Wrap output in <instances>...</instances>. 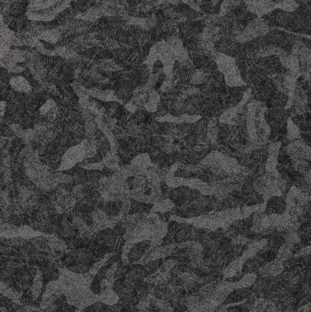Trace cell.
<instances>
[{
  "label": "cell",
  "mask_w": 311,
  "mask_h": 312,
  "mask_svg": "<svg viewBox=\"0 0 311 312\" xmlns=\"http://www.w3.org/2000/svg\"><path fill=\"white\" fill-rule=\"evenodd\" d=\"M11 88L15 91L24 94H32V88L30 83L24 76H14L9 83Z\"/></svg>",
  "instance_id": "10"
},
{
  "label": "cell",
  "mask_w": 311,
  "mask_h": 312,
  "mask_svg": "<svg viewBox=\"0 0 311 312\" xmlns=\"http://www.w3.org/2000/svg\"><path fill=\"white\" fill-rule=\"evenodd\" d=\"M263 39L265 44L282 48L288 54L291 52L293 46L297 41L295 35L276 30L270 31Z\"/></svg>",
  "instance_id": "4"
},
{
  "label": "cell",
  "mask_w": 311,
  "mask_h": 312,
  "mask_svg": "<svg viewBox=\"0 0 311 312\" xmlns=\"http://www.w3.org/2000/svg\"><path fill=\"white\" fill-rule=\"evenodd\" d=\"M279 59L283 67L287 71L286 73L290 74L297 78L299 77L300 75V62L297 57L289 55Z\"/></svg>",
  "instance_id": "8"
},
{
  "label": "cell",
  "mask_w": 311,
  "mask_h": 312,
  "mask_svg": "<svg viewBox=\"0 0 311 312\" xmlns=\"http://www.w3.org/2000/svg\"><path fill=\"white\" fill-rule=\"evenodd\" d=\"M99 296L98 301L108 305H113L118 301V296L111 288L106 289Z\"/></svg>",
  "instance_id": "12"
},
{
  "label": "cell",
  "mask_w": 311,
  "mask_h": 312,
  "mask_svg": "<svg viewBox=\"0 0 311 312\" xmlns=\"http://www.w3.org/2000/svg\"><path fill=\"white\" fill-rule=\"evenodd\" d=\"M44 233L42 232L35 231L32 227L26 225L19 227L18 230V237H22L23 239H32V238L42 236Z\"/></svg>",
  "instance_id": "14"
},
{
  "label": "cell",
  "mask_w": 311,
  "mask_h": 312,
  "mask_svg": "<svg viewBox=\"0 0 311 312\" xmlns=\"http://www.w3.org/2000/svg\"><path fill=\"white\" fill-rule=\"evenodd\" d=\"M245 3L251 13L259 17L269 14L276 8L275 1H249Z\"/></svg>",
  "instance_id": "6"
},
{
  "label": "cell",
  "mask_w": 311,
  "mask_h": 312,
  "mask_svg": "<svg viewBox=\"0 0 311 312\" xmlns=\"http://www.w3.org/2000/svg\"><path fill=\"white\" fill-rule=\"evenodd\" d=\"M215 61L219 71L223 74L226 85L230 88L246 85L242 78L235 59L219 53Z\"/></svg>",
  "instance_id": "3"
},
{
  "label": "cell",
  "mask_w": 311,
  "mask_h": 312,
  "mask_svg": "<svg viewBox=\"0 0 311 312\" xmlns=\"http://www.w3.org/2000/svg\"><path fill=\"white\" fill-rule=\"evenodd\" d=\"M276 7L286 12H293L299 7V4L295 1H275Z\"/></svg>",
  "instance_id": "17"
},
{
  "label": "cell",
  "mask_w": 311,
  "mask_h": 312,
  "mask_svg": "<svg viewBox=\"0 0 311 312\" xmlns=\"http://www.w3.org/2000/svg\"><path fill=\"white\" fill-rule=\"evenodd\" d=\"M40 271L38 270L35 275L31 288L32 295L34 300L39 297L42 287V276Z\"/></svg>",
  "instance_id": "15"
},
{
  "label": "cell",
  "mask_w": 311,
  "mask_h": 312,
  "mask_svg": "<svg viewBox=\"0 0 311 312\" xmlns=\"http://www.w3.org/2000/svg\"><path fill=\"white\" fill-rule=\"evenodd\" d=\"M55 178L56 180L59 184H65L73 182V179L71 176L66 175V174L58 171H55Z\"/></svg>",
  "instance_id": "20"
},
{
  "label": "cell",
  "mask_w": 311,
  "mask_h": 312,
  "mask_svg": "<svg viewBox=\"0 0 311 312\" xmlns=\"http://www.w3.org/2000/svg\"><path fill=\"white\" fill-rule=\"evenodd\" d=\"M284 268V264L281 261L275 259L262 266L258 272L259 275L264 278L275 277L283 272Z\"/></svg>",
  "instance_id": "7"
},
{
  "label": "cell",
  "mask_w": 311,
  "mask_h": 312,
  "mask_svg": "<svg viewBox=\"0 0 311 312\" xmlns=\"http://www.w3.org/2000/svg\"><path fill=\"white\" fill-rule=\"evenodd\" d=\"M86 140L84 139L80 144L68 149L67 153L63 156L62 163L58 170L68 169L86 158Z\"/></svg>",
  "instance_id": "5"
},
{
  "label": "cell",
  "mask_w": 311,
  "mask_h": 312,
  "mask_svg": "<svg viewBox=\"0 0 311 312\" xmlns=\"http://www.w3.org/2000/svg\"><path fill=\"white\" fill-rule=\"evenodd\" d=\"M208 76L209 75L206 73L205 71L200 70V69L196 68L194 71L190 81L191 84H195V85H199V84L205 83L206 80H207Z\"/></svg>",
  "instance_id": "16"
},
{
  "label": "cell",
  "mask_w": 311,
  "mask_h": 312,
  "mask_svg": "<svg viewBox=\"0 0 311 312\" xmlns=\"http://www.w3.org/2000/svg\"><path fill=\"white\" fill-rule=\"evenodd\" d=\"M62 37V33L58 29L53 28L52 30H48L43 32L37 37V39L44 40L46 42L55 44L58 42L60 37Z\"/></svg>",
  "instance_id": "11"
},
{
  "label": "cell",
  "mask_w": 311,
  "mask_h": 312,
  "mask_svg": "<svg viewBox=\"0 0 311 312\" xmlns=\"http://www.w3.org/2000/svg\"><path fill=\"white\" fill-rule=\"evenodd\" d=\"M108 260L103 258L97 262L90 272L83 275L58 268L57 280L48 283L43 296H64L69 304L79 309H84L98 301L99 296L90 290V285L98 271Z\"/></svg>",
  "instance_id": "1"
},
{
  "label": "cell",
  "mask_w": 311,
  "mask_h": 312,
  "mask_svg": "<svg viewBox=\"0 0 311 312\" xmlns=\"http://www.w3.org/2000/svg\"><path fill=\"white\" fill-rule=\"evenodd\" d=\"M286 208V203L282 197L273 196L267 203L266 214L267 216L273 214H283L284 213Z\"/></svg>",
  "instance_id": "9"
},
{
  "label": "cell",
  "mask_w": 311,
  "mask_h": 312,
  "mask_svg": "<svg viewBox=\"0 0 311 312\" xmlns=\"http://www.w3.org/2000/svg\"><path fill=\"white\" fill-rule=\"evenodd\" d=\"M274 21L280 26L297 32H308L311 30V10L301 7L293 12L279 11Z\"/></svg>",
  "instance_id": "2"
},
{
  "label": "cell",
  "mask_w": 311,
  "mask_h": 312,
  "mask_svg": "<svg viewBox=\"0 0 311 312\" xmlns=\"http://www.w3.org/2000/svg\"><path fill=\"white\" fill-rule=\"evenodd\" d=\"M256 278V276L254 274H247L238 283V287L239 286L241 288L249 287L250 286L253 285L255 282Z\"/></svg>",
  "instance_id": "18"
},
{
  "label": "cell",
  "mask_w": 311,
  "mask_h": 312,
  "mask_svg": "<svg viewBox=\"0 0 311 312\" xmlns=\"http://www.w3.org/2000/svg\"><path fill=\"white\" fill-rule=\"evenodd\" d=\"M287 134L286 137L288 140H294L300 138V129L294 122L292 121L291 117L288 118L287 120Z\"/></svg>",
  "instance_id": "13"
},
{
  "label": "cell",
  "mask_w": 311,
  "mask_h": 312,
  "mask_svg": "<svg viewBox=\"0 0 311 312\" xmlns=\"http://www.w3.org/2000/svg\"><path fill=\"white\" fill-rule=\"evenodd\" d=\"M57 106V103L54 99L52 98L48 99L46 103L40 107L39 110V114L41 116H44L46 114H47L48 112H50L51 110L55 108Z\"/></svg>",
  "instance_id": "19"
}]
</instances>
